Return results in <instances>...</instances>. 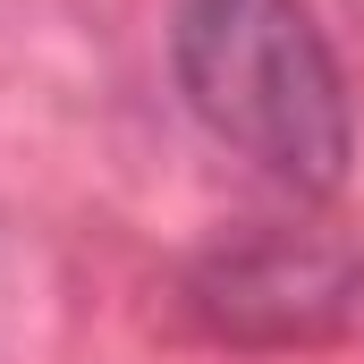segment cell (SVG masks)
I'll return each mask as SVG.
<instances>
[{"instance_id": "cell-1", "label": "cell", "mask_w": 364, "mask_h": 364, "mask_svg": "<svg viewBox=\"0 0 364 364\" xmlns=\"http://www.w3.org/2000/svg\"><path fill=\"white\" fill-rule=\"evenodd\" d=\"M170 85L212 144L296 203H331L356 170V93L305 0H178Z\"/></svg>"}, {"instance_id": "cell-2", "label": "cell", "mask_w": 364, "mask_h": 364, "mask_svg": "<svg viewBox=\"0 0 364 364\" xmlns=\"http://www.w3.org/2000/svg\"><path fill=\"white\" fill-rule=\"evenodd\" d=\"M178 322L237 356L339 348L364 331V246L331 229H237L178 263Z\"/></svg>"}]
</instances>
